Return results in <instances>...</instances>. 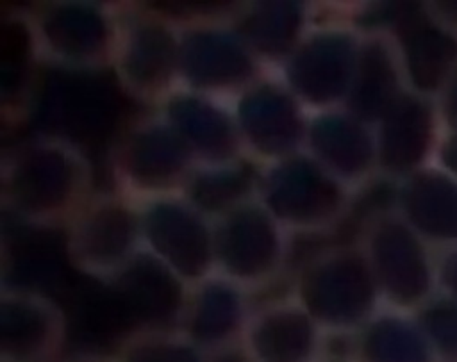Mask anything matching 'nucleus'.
Returning a JSON list of instances; mask_svg holds the SVG:
<instances>
[{
	"mask_svg": "<svg viewBox=\"0 0 457 362\" xmlns=\"http://www.w3.org/2000/svg\"><path fill=\"white\" fill-rule=\"evenodd\" d=\"M246 362H323L316 323L261 321L241 333Z\"/></svg>",
	"mask_w": 457,
	"mask_h": 362,
	"instance_id": "obj_1",
	"label": "nucleus"
},
{
	"mask_svg": "<svg viewBox=\"0 0 457 362\" xmlns=\"http://www.w3.org/2000/svg\"><path fill=\"white\" fill-rule=\"evenodd\" d=\"M114 362H218V357L186 332H139L127 337Z\"/></svg>",
	"mask_w": 457,
	"mask_h": 362,
	"instance_id": "obj_2",
	"label": "nucleus"
},
{
	"mask_svg": "<svg viewBox=\"0 0 457 362\" xmlns=\"http://www.w3.org/2000/svg\"><path fill=\"white\" fill-rule=\"evenodd\" d=\"M61 362H114V360L112 358H104V357H98V355H80V357L61 360Z\"/></svg>",
	"mask_w": 457,
	"mask_h": 362,
	"instance_id": "obj_3",
	"label": "nucleus"
},
{
	"mask_svg": "<svg viewBox=\"0 0 457 362\" xmlns=\"http://www.w3.org/2000/svg\"><path fill=\"white\" fill-rule=\"evenodd\" d=\"M323 362H341V360H323ZM352 362V360H350Z\"/></svg>",
	"mask_w": 457,
	"mask_h": 362,
	"instance_id": "obj_4",
	"label": "nucleus"
}]
</instances>
